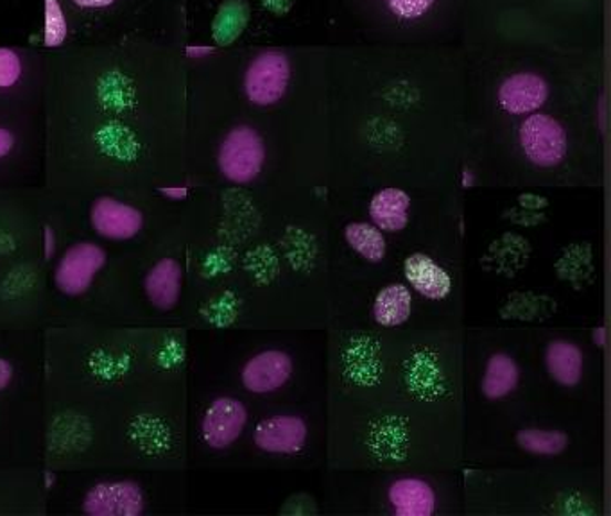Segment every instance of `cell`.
Listing matches in <instances>:
<instances>
[{
    "label": "cell",
    "mask_w": 611,
    "mask_h": 516,
    "mask_svg": "<svg viewBox=\"0 0 611 516\" xmlns=\"http://www.w3.org/2000/svg\"><path fill=\"white\" fill-rule=\"evenodd\" d=\"M520 371L508 353H494L486 364L483 393L488 400H500L517 390Z\"/></svg>",
    "instance_id": "cell-16"
},
{
    "label": "cell",
    "mask_w": 611,
    "mask_h": 516,
    "mask_svg": "<svg viewBox=\"0 0 611 516\" xmlns=\"http://www.w3.org/2000/svg\"><path fill=\"white\" fill-rule=\"evenodd\" d=\"M108 255L103 246L95 242H77L66 249L54 269V283L58 291L69 298H77L89 292L95 277L106 266Z\"/></svg>",
    "instance_id": "cell-2"
},
{
    "label": "cell",
    "mask_w": 611,
    "mask_h": 516,
    "mask_svg": "<svg viewBox=\"0 0 611 516\" xmlns=\"http://www.w3.org/2000/svg\"><path fill=\"white\" fill-rule=\"evenodd\" d=\"M291 375V357L282 350H266L246 362L240 381L251 393L268 394L286 385Z\"/></svg>",
    "instance_id": "cell-8"
},
{
    "label": "cell",
    "mask_w": 611,
    "mask_h": 516,
    "mask_svg": "<svg viewBox=\"0 0 611 516\" xmlns=\"http://www.w3.org/2000/svg\"><path fill=\"white\" fill-rule=\"evenodd\" d=\"M164 196L170 197V199H184L187 196V188L185 187H164L160 190Z\"/></svg>",
    "instance_id": "cell-27"
},
{
    "label": "cell",
    "mask_w": 611,
    "mask_h": 516,
    "mask_svg": "<svg viewBox=\"0 0 611 516\" xmlns=\"http://www.w3.org/2000/svg\"><path fill=\"white\" fill-rule=\"evenodd\" d=\"M309 427L300 416H273L255 427L253 442L268 454H297L307 443Z\"/></svg>",
    "instance_id": "cell-9"
},
{
    "label": "cell",
    "mask_w": 611,
    "mask_h": 516,
    "mask_svg": "<svg viewBox=\"0 0 611 516\" xmlns=\"http://www.w3.org/2000/svg\"><path fill=\"white\" fill-rule=\"evenodd\" d=\"M517 443L522 451L531 454L558 455L569 446V436L561 431L524 429L517 434Z\"/></svg>",
    "instance_id": "cell-20"
},
{
    "label": "cell",
    "mask_w": 611,
    "mask_h": 516,
    "mask_svg": "<svg viewBox=\"0 0 611 516\" xmlns=\"http://www.w3.org/2000/svg\"><path fill=\"white\" fill-rule=\"evenodd\" d=\"M593 339H596V343H598L599 347H604V343H607V332H604V329L596 330V332H593Z\"/></svg>",
    "instance_id": "cell-29"
},
{
    "label": "cell",
    "mask_w": 611,
    "mask_h": 516,
    "mask_svg": "<svg viewBox=\"0 0 611 516\" xmlns=\"http://www.w3.org/2000/svg\"><path fill=\"white\" fill-rule=\"evenodd\" d=\"M434 0H387V6L393 13L402 19H418L431 10Z\"/></svg>",
    "instance_id": "cell-23"
},
{
    "label": "cell",
    "mask_w": 611,
    "mask_h": 516,
    "mask_svg": "<svg viewBox=\"0 0 611 516\" xmlns=\"http://www.w3.org/2000/svg\"><path fill=\"white\" fill-rule=\"evenodd\" d=\"M346 242L367 262H381L386 257V239L379 228L367 223H352L344 228Z\"/></svg>",
    "instance_id": "cell-19"
},
{
    "label": "cell",
    "mask_w": 611,
    "mask_h": 516,
    "mask_svg": "<svg viewBox=\"0 0 611 516\" xmlns=\"http://www.w3.org/2000/svg\"><path fill=\"white\" fill-rule=\"evenodd\" d=\"M546 364L550 376L565 388H574L583 379V352L578 344L556 339L546 350Z\"/></svg>",
    "instance_id": "cell-14"
},
{
    "label": "cell",
    "mask_w": 611,
    "mask_h": 516,
    "mask_svg": "<svg viewBox=\"0 0 611 516\" xmlns=\"http://www.w3.org/2000/svg\"><path fill=\"white\" fill-rule=\"evenodd\" d=\"M74 2L81 8H106V6L113 4L115 0H74Z\"/></svg>",
    "instance_id": "cell-28"
},
{
    "label": "cell",
    "mask_w": 611,
    "mask_h": 516,
    "mask_svg": "<svg viewBox=\"0 0 611 516\" xmlns=\"http://www.w3.org/2000/svg\"><path fill=\"white\" fill-rule=\"evenodd\" d=\"M520 144L527 158L540 167H555L567 155L563 126L549 115H531L520 126Z\"/></svg>",
    "instance_id": "cell-4"
},
{
    "label": "cell",
    "mask_w": 611,
    "mask_h": 516,
    "mask_svg": "<svg viewBox=\"0 0 611 516\" xmlns=\"http://www.w3.org/2000/svg\"><path fill=\"white\" fill-rule=\"evenodd\" d=\"M248 19H250V10L245 0H226L214 20V40L219 45H230L231 42H236L248 24Z\"/></svg>",
    "instance_id": "cell-18"
},
{
    "label": "cell",
    "mask_w": 611,
    "mask_h": 516,
    "mask_svg": "<svg viewBox=\"0 0 611 516\" xmlns=\"http://www.w3.org/2000/svg\"><path fill=\"white\" fill-rule=\"evenodd\" d=\"M147 498L135 481H103L85 493L81 509L89 516H141Z\"/></svg>",
    "instance_id": "cell-3"
},
{
    "label": "cell",
    "mask_w": 611,
    "mask_h": 516,
    "mask_svg": "<svg viewBox=\"0 0 611 516\" xmlns=\"http://www.w3.org/2000/svg\"><path fill=\"white\" fill-rule=\"evenodd\" d=\"M549 89L540 75L520 72L504 81L499 90V103L506 112L524 115L541 109Z\"/></svg>",
    "instance_id": "cell-11"
},
{
    "label": "cell",
    "mask_w": 611,
    "mask_h": 516,
    "mask_svg": "<svg viewBox=\"0 0 611 516\" xmlns=\"http://www.w3.org/2000/svg\"><path fill=\"white\" fill-rule=\"evenodd\" d=\"M54 251H56V234L51 226H45L43 228V254H45V258H51Z\"/></svg>",
    "instance_id": "cell-25"
},
{
    "label": "cell",
    "mask_w": 611,
    "mask_h": 516,
    "mask_svg": "<svg viewBox=\"0 0 611 516\" xmlns=\"http://www.w3.org/2000/svg\"><path fill=\"white\" fill-rule=\"evenodd\" d=\"M90 223L95 234L103 239L126 242L144 230V214L133 205L118 202L115 197L103 196L95 199L90 208Z\"/></svg>",
    "instance_id": "cell-7"
},
{
    "label": "cell",
    "mask_w": 611,
    "mask_h": 516,
    "mask_svg": "<svg viewBox=\"0 0 611 516\" xmlns=\"http://www.w3.org/2000/svg\"><path fill=\"white\" fill-rule=\"evenodd\" d=\"M263 158L266 147L259 133L250 126H237L222 141L219 169L234 184H250L262 171Z\"/></svg>",
    "instance_id": "cell-1"
},
{
    "label": "cell",
    "mask_w": 611,
    "mask_h": 516,
    "mask_svg": "<svg viewBox=\"0 0 611 516\" xmlns=\"http://www.w3.org/2000/svg\"><path fill=\"white\" fill-rule=\"evenodd\" d=\"M248 422L245 404L231 396H219L203 414L201 437L214 451H225L239 440Z\"/></svg>",
    "instance_id": "cell-6"
},
{
    "label": "cell",
    "mask_w": 611,
    "mask_h": 516,
    "mask_svg": "<svg viewBox=\"0 0 611 516\" xmlns=\"http://www.w3.org/2000/svg\"><path fill=\"white\" fill-rule=\"evenodd\" d=\"M14 379V367L8 359L0 357V393L10 388Z\"/></svg>",
    "instance_id": "cell-24"
},
{
    "label": "cell",
    "mask_w": 611,
    "mask_h": 516,
    "mask_svg": "<svg viewBox=\"0 0 611 516\" xmlns=\"http://www.w3.org/2000/svg\"><path fill=\"white\" fill-rule=\"evenodd\" d=\"M411 309H413V298L410 289L402 283H393L384 287L376 295L373 316L376 323L382 327H398L410 320Z\"/></svg>",
    "instance_id": "cell-17"
},
{
    "label": "cell",
    "mask_w": 611,
    "mask_h": 516,
    "mask_svg": "<svg viewBox=\"0 0 611 516\" xmlns=\"http://www.w3.org/2000/svg\"><path fill=\"white\" fill-rule=\"evenodd\" d=\"M13 146V133H11L10 130H6V127H0V158H4V156L10 155Z\"/></svg>",
    "instance_id": "cell-26"
},
{
    "label": "cell",
    "mask_w": 611,
    "mask_h": 516,
    "mask_svg": "<svg viewBox=\"0 0 611 516\" xmlns=\"http://www.w3.org/2000/svg\"><path fill=\"white\" fill-rule=\"evenodd\" d=\"M66 22L58 0H45V45L58 48L65 42Z\"/></svg>",
    "instance_id": "cell-21"
},
{
    "label": "cell",
    "mask_w": 611,
    "mask_h": 516,
    "mask_svg": "<svg viewBox=\"0 0 611 516\" xmlns=\"http://www.w3.org/2000/svg\"><path fill=\"white\" fill-rule=\"evenodd\" d=\"M405 278L411 287H414L420 295L431 300H443L452 291V280L445 269L439 268L433 258L424 254L411 255L405 260Z\"/></svg>",
    "instance_id": "cell-13"
},
{
    "label": "cell",
    "mask_w": 611,
    "mask_h": 516,
    "mask_svg": "<svg viewBox=\"0 0 611 516\" xmlns=\"http://www.w3.org/2000/svg\"><path fill=\"white\" fill-rule=\"evenodd\" d=\"M184 286V269L176 258H162L149 269L144 280V292L151 306L169 312L178 306Z\"/></svg>",
    "instance_id": "cell-10"
},
{
    "label": "cell",
    "mask_w": 611,
    "mask_h": 516,
    "mask_svg": "<svg viewBox=\"0 0 611 516\" xmlns=\"http://www.w3.org/2000/svg\"><path fill=\"white\" fill-rule=\"evenodd\" d=\"M289 62L280 52L260 54L246 72V94L251 103L269 106L280 101L288 90Z\"/></svg>",
    "instance_id": "cell-5"
},
{
    "label": "cell",
    "mask_w": 611,
    "mask_h": 516,
    "mask_svg": "<svg viewBox=\"0 0 611 516\" xmlns=\"http://www.w3.org/2000/svg\"><path fill=\"white\" fill-rule=\"evenodd\" d=\"M387 498L398 516H431L436 512V493L433 486L414 477H405L391 484Z\"/></svg>",
    "instance_id": "cell-12"
},
{
    "label": "cell",
    "mask_w": 611,
    "mask_h": 516,
    "mask_svg": "<svg viewBox=\"0 0 611 516\" xmlns=\"http://www.w3.org/2000/svg\"><path fill=\"white\" fill-rule=\"evenodd\" d=\"M22 74V65L11 49H0V89H10Z\"/></svg>",
    "instance_id": "cell-22"
},
{
    "label": "cell",
    "mask_w": 611,
    "mask_h": 516,
    "mask_svg": "<svg viewBox=\"0 0 611 516\" xmlns=\"http://www.w3.org/2000/svg\"><path fill=\"white\" fill-rule=\"evenodd\" d=\"M411 199L400 188H384L376 194L370 205V216L381 230L400 231L404 230L410 221Z\"/></svg>",
    "instance_id": "cell-15"
}]
</instances>
